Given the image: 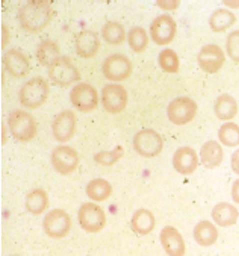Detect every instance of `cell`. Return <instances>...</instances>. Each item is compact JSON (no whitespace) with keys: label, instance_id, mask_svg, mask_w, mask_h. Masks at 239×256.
<instances>
[{"label":"cell","instance_id":"cell-1","mask_svg":"<svg viewBox=\"0 0 239 256\" xmlns=\"http://www.w3.org/2000/svg\"><path fill=\"white\" fill-rule=\"evenodd\" d=\"M52 17H53V10L50 4L42 2V0L27 2L18 11V22L21 28L30 34L44 30L52 22Z\"/></svg>","mask_w":239,"mask_h":256},{"label":"cell","instance_id":"cell-2","mask_svg":"<svg viewBox=\"0 0 239 256\" xmlns=\"http://www.w3.org/2000/svg\"><path fill=\"white\" fill-rule=\"evenodd\" d=\"M50 92V86L47 84V80L44 78H32L29 79L20 90L18 92V98L20 104L27 108V110H38L39 106H42L47 97H49Z\"/></svg>","mask_w":239,"mask_h":256},{"label":"cell","instance_id":"cell-3","mask_svg":"<svg viewBox=\"0 0 239 256\" xmlns=\"http://www.w3.org/2000/svg\"><path fill=\"white\" fill-rule=\"evenodd\" d=\"M8 128L11 135L20 142H29L36 136V122L26 111H11L8 116Z\"/></svg>","mask_w":239,"mask_h":256},{"label":"cell","instance_id":"cell-4","mask_svg":"<svg viewBox=\"0 0 239 256\" xmlns=\"http://www.w3.org/2000/svg\"><path fill=\"white\" fill-rule=\"evenodd\" d=\"M133 148L142 158H155L164 148V140L153 129H141L133 136Z\"/></svg>","mask_w":239,"mask_h":256},{"label":"cell","instance_id":"cell-5","mask_svg":"<svg viewBox=\"0 0 239 256\" xmlns=\"http://www.w3.org/2000/svg\"><path fill=\"white\" fill-rule=\"evenodd\" d=\"M197 114V104L189 97H177L167 106V117L176 126H185L194 120Z\"/></svg>","mask_w":239,"mask_h":256},{"label":"cell","instance_id":"cell-6","mask_svg":"<svg viewBox=\"0 0 239 256\" xmlns=\"http://www.w3.org/2000/svg\"><path fill=\"white\" fill-rule=\"evenodd\" d=\"M70 102L80 112H92L99 106V92L92 85L80 82L71 88Z\"/></svg>","mask_w":239,"mask_h":256},{"label":"cell","instance_id":"cell-7","mask_svg":"<svg viewBox=\"0 0 239 256\" xmlns=\"http://www.w3.org/2000/svg\"><path fill=\"white\" fill-rule=\"evenodd\" d=\"M77 220L80 228L88 234H99L106 224V214L103 208L95 203H83L79 212Z\"/></svg>","mask_w":239,"mask_h":256},{"label":"cell","instance_id":"cell-8","mask_svg":"<svg viewBox=\"0 0 239 256\" xmlns=\"http://www.w3.org/2000/svg\"><path fill=\"white\" fill-rule=\"evenodd\" d=\"M49 78L53 84L59 86H70L79 82L80 74L77 67L68 56H61L49 67Z\"/></svg>","mask_w":239,"mask_h":256},{"label":"cell","instance_id":"cell-9","mask_svg":"<svg viewBox=\"0 0 239 256\" xmlns=\"http://www.w3.org/2000/svg\"><path fill=\"white\" fill-rule=\"evenodd\" d=\"M42 230L50 238H65L71 230V218L64 210H52L44 216Z\"/></svg>","mask_w":239,"mask_h":256},{"label":"cell","instance_id":"cell-10","mask_svg":"<svg viewBox=\"0 0 239 256\" xmlns=\"http://www.w3.org/2000/svg\"><path fill=\"white\" fill-rule=\"evenodd\" d=\"M102 73L105 79L111 82H121L130 78L132 74V62L126 55L115 54L105 60L102 66Z\"/></svg>","mask_w":239,"mask_h":256},{"label":"cell","instance_id":"cell-11","mask_svg":"<svg viewBox=\"0 0 239 256\" xmlns=\"http://www.w3.org/2000/svg\"><path fill=\"white\" fill-rule=\"evenodd\" d=\"M102 105L109 114H120L127 106V91L118 84H108L102 90Z\"/></svg>","mask_w":239,"mask_h":256},{"label":"cell","instance_id":"cell-12","mask_svg":"<svg viewBox=\"0 0 239 256\" xmlns=\"http://www.w3.org/2000/svg\"><path fill=\"white\" fill-rule=\"evenodd\" d=\"M52 167L59 174H71L79 167V155L73 147L68 146H59L52 150L50 155Z\"/></svg>","mask_w":239,"mask_h":256},{"label":"cell","instance_id":"cell-13","mask_svg":"<svg viewBox=\"0 0 239 256\" xmlns=\"http://www.w3.org/2000/svg\"><path fill=\"white\" fill-rule=\"evenodd\" d=\"M224 61H226V55L223 52V48L217 44L203 46L197 55L199 67L206 74H215L217 72H220L221 67L224 66Z\"/></svg>","mask_w":239,"mask_h":256},{"label":"cell","instance_id":"cell-14","mask_svg":"<svg viewBox=\"0 0 239 256\" xmlns=\"http://www.w3.org/2000/svg\"><path fill=\"white\" fill-rule=\"evenodd\" d=\"M177 32L176 22L171 16L168 14H161L158 16L152 24H150V36L155 44L158 46H167L170 44Z\"/></svg>","mask_w":239,"mask_h":256},{"label":"cell","instance_id":"cell-15","mask_svg":"<svg viewBox=\"0 0 239 256\" xmlns=\"http://www.w3.org/2000/svg\"><path fill=\"white\" fill-rule=\"evenodd\" d=\"M52 132H53V138L64 144L67 141H70L74 136L76 132V116L73 111H62L59 112L53 123H52Z\"/></svg>","mask_w":239,"mask_h":256},{"label":"cell","instance_id":"cell-16","mask_svg":"<svg viewBox=\"0 0 239 256\" xmlns=\"http://www.w3.org/2000/svg\"><path fill=\"white\" fill-rule=\"evenodd\" d=\"M199 162H200V158L196 153V150L186 146L179 147L173 155V167L179 174H183V176L193 174L197 170Z\"/></svg>","mask_w":239,"mask_h":256},{"label":"cell","instance_id":"cell-17","mask_svg":"<svg viewBox=\"0 0 239 256\" xmlns=\"http://www.w3.org/2000/svg\"><path fill=\"white\" fill-rule=\"evenodd\" d=\"M74 47H76L77 56H80L83 60H89V58L95 56L99 54V48H100L99 34L94 32V30H82V32H79L76 35Z\"/></svg>","mask_w":239,"mask_h":256},{"label":"cell","instance_id":"cell-18","mask_svg":"<svg viewBox=\"0 0 239 256\" xmlns=\"http://www.w3.org/2000/svg\"><path fill=\"white\" fill-rule=\"evenodd\" d=\"M159 240H161L164 252L168 256H185L186 246H185V241H183L182 235L177 232L176 228H173V226L162 228Z\"/></svg>","mask_w":239,"mask_h":256},{"label":"cell","instance_id":"cell-19","mask_svg":"<svg viewBox=\"0 0 239 256\" xmlns=\"http://www.w3.org/2000/svg\"><path fill=\"white\" fill-rule=\"evenodd\" d=\"M3 66L14 78H24L30 72L29 60L18 48H11L3 55Z\"/></svg>","mask_w":239,"mask_h":256},{"label":"cell","instance_id":"cell-20","mask_svg":"<svg viewBox=\"0 0 239 256\" xmlns=\"http://www.w3.org/2000/svg\"><path fill=\"white\" fill-rule=\"evenodd\" d=\"M211 217L214 220V223L220 228H230L233 224H236L238 218H239V211L235 204L226 203V202H220L212 208Z\"/></svg>","mask_w":239,"mask_h":256},{"label":"cell","instance_id":"cell-21","mask_svg":"<svg viewBox=\"0 0 239 256\" xmlns=\"http://www.w3.org/2000/svg\"><path fill=\"white\" fill-rule=\"evenodd\" d=\"M200 162L205 168H217L218 166H221L223 160H224V152L220 142L217 141H206L202 148H200Z\"/></svg>","mask_w":239,"mask_h":256},{"label":"cell","instance_id":"cell-22","mask_svg":"<svg viewBox=\"0 0 239 256\" xmlns=\"http://www.w3.org/2000/svg\"><path fill=\"white\" fill-rule=\"evenodd\" d=\"M155 226H156V220H155L153 212L149 211V210H144V208L135 211L132 218H130L132 230L136 235H141V236H146L150 232H153Z\"/></svg>","mask_w":239,"mask_h":256},{"label":"cell","instance_id":"cell-23","mask_svg":"<svg viewBox=\"0 0 239 256\" xmlns=\"http://www.w3.org/2000/svg\"><path fill=\"white\" fill-rule=\"evenodd\" d=\"M215 117L221 122H230L238 114V102L230 94H221L215 100L214 105Z\"/></svg>","mask_w":239,"mask_h":256},{"label":"cell","instance_id":"cell-24","mask_svg":"<svg viewBox=\"0 0 239 256\" xmlns=\"http://www.w3.org/2000/svg\"><path fill=\"white\" fill-rule=\"evenodd\" d=\"M193 234H194L196 242L199 246H202V247H211L218 240L217 228L214 226L212 222H208V220H202L200 223H197L194 230H193Z\"/></svg>","mask_w":239,"mask_h":256},{"label":"cell","instance_id":"cell-25","mask_svg":"<svg viewBox=\"0 0 239 256\" xmlns=\"http://www.w3.org/2000/svg\"><path fill=\"white\" fill-rule=\"evenodd\" d=\"M47 206H49V197H47V192L44 190L35 188L26 196V210L32 216H41L47 210Z\"/></svg>","mask_w":239,"mask_h":256},{"label":"cell","instance_id":"cell-26","mask_svg":"<svg viewBox=\"0 0 239 256\" xmlns=\"http://www.w3.org/2000/svg\"><path fill=\"white\" fill-rule=\"evenodd\" d=\"M36 58L38 62L44 67L49 68L59 56V46L53 41V40H45L38 46L36 50Z\"/></svg>","mask_w":239,"mask_h":256},{"label":"cell","instance_id":"cell-27","mask_svg":"<svg viewBox=\"0 0 239 256\" xmlns=\"http://www.w3.org/2000/svg\"><path fill=\"white\" fill-rule=\"evenodd\" d=\"M236 22V17L232 11L221 8L212 12V16L209 17V28L212 32H224L226 29L232 28Z\"/></svg>","mask_w":239,"mask_h":256},{"label":"cell","instance_id":"cell-28","mask_svg":"<svg viewBox=\"0 0 239 256\" xmlns=\"http://www.w3.org/2000/svg\"><path fill=\"white\" fill-rule=\"evenodd\" d=\"M86 196L92 202H105L111 197L112 194V186L108 180L105 179H92L86 185Z\"/></svg>","mask_w":239,"mask_h":256},{"label":"cell","instance_id":"cell-29","mask_svg":"<svg viewBox=\"0 0 239 256\" xmlns=\"http://www.w3.org/2000/svg\"><path fill=\"white\" fill-rule=\"evenodd\" d=\"M220 144L226 147H238L239 146V126L236 123L226 122L218 129Z\"/></svg>","mask_w":239,"mask_h":256},{"label":"cell","instance_id":"cell-30","mask_svg":"<svg viewBox=\"0 0 239 256\" xmlns=\"http://www.w3.org/2000/svg\"><path fill=\"white\" fill-rule=\"evenodd\" d=\"M127 42H129V47L133 50L135 54H141V52H144V50L147 48L149 35L141 26H135V28H132L129 30Z\"/></svg>","mask_w":239,"mask_h":256},{"label":"cell","instance_id":"cell-31","mask_svg":"<svg viewBox=\"0 0 239 256\" xmlns=\"http://www.w3.org/2000/svg\"><path fill=\"white\" fill-rule=\"evenodd\" d=\"M102 36L105 38V41L108 44H112V46H118L124 40H127L126 32H124V28L120 23H117V22L106 23L103 26V29H102Z\"/></svg>","mask_w":239,"mask_h":256},{"label":"cell","instance_id":"cell-32","mask_svg":"<svg viewBox=\"0 0 239 256\" xmlns=\"http://www.w3.org/2000/svg\"><path fill=\"white\" fill-rule=\"evenodd\" d=\"M158 62L162 72L170 73V74H176L180 68V62H179V56L174 50L171 48H164L161 50V54L158 56Z\"/></svg>","mask_w":239,"mask_h":256},{"label":"cell","instance_id":"cell-33","mask_svg":"<svg viewBox=\"0 0 239 256\" xmlns=\"http://www.w3.org/2000/svg\"><path fill=\"white\" fill-rule=\"evenodd\" d=\"M124 155V148L121 146L114 147L109 152H99L94 155V161L97 162L99 166H105V167H111L114 164H117Z\"/></svg>","mask_w":239,"mask_h":256},{"label":"cell","instance_id":"cell-34","mask_svg":"<svg viewBox=\"0 0 239 256\" xmlns=\"http://www.w3.org/2000/svg\"><path fill=\"white\" fill-rule=\"evenodd\" d=\"M226 52L235 64H239V30H233L227 35Z\"/></svg>","mask_w":239,"mask_h":256},{"label":"cell","instance_id":"cell-35","mask_svg":"<svg viewBox=\"0 0 239 256\" xmlns=\"http://www.w3.org/2000/svg\"><path fill=\"white\" fill-rule=\"evenodd\" d=\"M156 5L162 10V11H176L179 8V2L177 0H158Z\"/></svg>","mask_w":239,"mask_h":256},{"label":"cell","instance_id":"cell-36","mask_svg":"<svg viewBox=\"0 0 239 256\" xmlns=\"http://www.w3.org/2000/svg\"><path fill=\"white\" fill-rule=\"evenodd\" d=\"M230 168H232V172L235 174L239 176V148L232 153V156H230Z\"/></svg>","mask_w":239,"mask_h":256},{"label":"cell","instance_id":"cell-37","mask_svg":"<svg viewBox=\"0 0 239 256\" xmlns=\"http://www.w3.org/2000/svg\"><path fill=\"white\" fill-rule=\"evenodd\" d=\"M230 194H232V200H233V203L239 204V179H238V180H235V182L232 184Z\"/></svg>","mask_w":239,"mask_h":256},{"label":"cell","instance_id":"cell-38","mask_svg":"<svg viewBox=\"0 0 239 256\" xmlns=\"http://www.w3.org/2000/svg\"><path fill=\"white\" fill-rule=\"evenodd\" d=\"M223 5H224L226 8H232V10H236V8H239V0H224V2H223Z\"/></svg>","mask_w":239,"mask_h":256},{"label":"cell","instance_id":"cell-39","mask_svg":"<svg viewBox=\"0 0 239 256\" xmlns=\"http://www.w3.org/2000/svg\"><path fill=\"white\" fill-rule=\"evenodd\" d=\"M2 30H3V47H6V44L9 42V32H8V28L5 24H2Z\"/></svg>","mask_w":239,"mask_h":256},{"label":"cell","instance_id":"cell-40","mask_svg":"<svg viewBox=\"0 0 239 256\" xmlns=\"http://www.w3.org/2000/svg\"><path fill=\"white\" fill-rule=\"evenodd\" d=\"M11 256H18V254H11Z\"/></svg>","mask_w":239,"mask_h":256}]
</instances>
